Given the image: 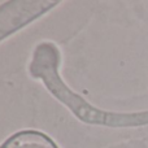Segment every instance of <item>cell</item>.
<instances>
[{"mask_svg":"<svg viewBox=\"0 0 148 148\" xmlns=\"http://www.w3.org/2000/svg\"><path fill=\"white\" fill-rule=\"evenodd\" d=\"M61 51L51 40L39 42L33 49L27 73L35 81H39L55 100L60 103L74 118L90 126L121 127L138 123L136 116L121 114L101 109L81 96L64 81L61 75Z\"/></svg>","mask_w":148,"mask_h":148,"instance_id":"6da1fadb","label":"cell"},{"mask_svg":"<svg viewBox=\"0 0 148 148\" xmlns=\"http://www.w3.org/2000/svg\"><path fill=\"white\" fill-rule=\"evenodd\" d=\"M59 0H8L0 4V43L56 9Z\"/></svg>","mask_w":148,"mask_h":148,"instance_id":"7a4b0ae2","label":"cell"}]
</instances>
